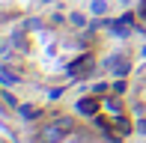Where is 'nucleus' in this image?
Wrapping results in <instances>:
<instances>
[{
	"label": "nucleus",
	"mask_w": 146,
	"mask_h": 143,
	"mask_svg": "<svg viewBox=\"0 0 146 143\" xmlns=\"http://www.w3.org/2000/svg\"><path fill=\"white\" fill-rule=\"evenodd\" d=\"M69 21L75 24V27H87V18H84L81 12H72V15H69Z\"/></svg>",
	"instance_id": "nucleus-12"
},
{
	"label": "nucleus",
	"mask_w": 146,
	"mask_h": 143,
	"mask_svg": "<svg viewBox=\"0 0 146 143\" xmlns=\"http://www.w3.org/2000/svg\"><path fill=\"white\" fill-rule=\"evenodd\" d=\"M72 128H75V122H72L69 116H57L51 125H45V131H42V143H63V140L72 134Z\"/></svg>",
	"instance_id": "nucleus-1"
},
{
	"label": "nucleus",
	"mask_w": 146,
	"mask_h": 143,
	"mask_svg": "<svg viewBox=\"0 0 146 143\" xmlns=\"http://www.w3.org/2000/svg\"><path fill=\"white\" fill-rule=\"evenodd\" d=\"M125 89H128V83H125V77H116V81H110V93H116V95H122Z\"/></svg>",
	"instance_id": "nucleus-10"
},
{
	"label": "nucleus",
	"mask_w": 146,
	"mask_h": 143,
	"mask_svg": "<svg viewBox=\"0 0 146 143\" xmlns=\"http://www.w3.org/2000/svg\"><path fill=\"white\" fill-rule=\"evenodd\" d=\"M108 9H110L108 0H90V12H92L96 18H104V15H108Z\"/></svg>",
	"instance_id": "nucleus-8"
},
{
	"label": "nucleus",
	"mask_w": 146,
	"mask_h": 143,
	"mask_svg": "<svg viewBox=\"0 0 146 143\" xmlns=\"http://www.w3.org/2000/svg\"><path fill=\"white\" fill-rule=\"evenodd\" d=\"M104 66L113 72L116 77H125V75H128V69H131V63L125 60V57H108V60H104Z\"/></svg>",
	"instance_id": "nucleus-5"
},
{
	"label": "nucleus",
	"mask_w": 146,
	"mask_h": 143,
	"mask_svg": "<svg viewBox=\"0 0 146 143\" xmlns=\"http://www.w3.org/2000/svg\"><path fill=\"white\" fill-rule=\"evenodd\" d=\"M0 95H3V101H6L9 107H15V110H18V99H15L12 93H0Z\"/></svg>",
	"instance_id": "nucleus-13"
},
{
	"label": "nucleus",
	"mask_w": 146,
	"mask_h": 143,
	"mask_svg": "<svg viewBox=\"0 0 146 143\" xmlns=\"http://www.w3.org/2000/svg\"><path fill=\"white\" fill-rule=\"evenodd\" d=\"M39 27H42V21H39V18H30V21L24 24V30H39Z\"/></svg>",
	"instance_id": "nucleus-15"
},
{
	"label": "nucleus",
	"mask_w": 146,
	"mask_h": 143,
	"mask_svg": "<svg viewBox=\"0 0 146 143\" xmlns=\"http://www.w3.org/2000/svg\"><path fill=\"white\" fill-rule=\"evenodd\" d=\"M0 83H3V87H15V83H21V77H18V72H15V69L0 66Z\"/></svg>",
	"instance_id": "nucleus-7"
},
{
	"label": "nucleus",
	"mask_w": 146,
	"mask_h": 143,
	"mask_svg": "<svg viewBox=\"0 0 146 143\" xmlns=\"http://www.w3.org/2000/svg\"><path fill=\"white\" fill-rule=\"evenodd\" d=\"M102 107H104V113H108V116H119V113H122V101H119V95L116 93H110V95H104V99H102Z\"/></svg>",
	"instance_id": "nucleus-6"
},
{
	"label": "nucleus",
	"mask_w": 146,
	"mask_h": 143,
	"mask_svg": "<svg viewBox=\"0 0 146 143\" xmlns=\"http://www.w3.org/2000/svg\"><path fill=\"white\" fill-rule=\"evenodd\" d=\"M78 113L81 116H96L98 107H102V99H96V95H84V99H78Z\"/></svg>",
	"instance_id": "nucleus-3"
},
{
	"label": "nucleus",
	"mask_w": 146,
	"mask_h": 143,
	"mask_svg": "<svg viewBox=\"0 0 146 143\" xmlns=\"http://www.w3.org/2000/svg\"><path fill=\"white\" fill-rule=\"evenodd\" d=\"M131 128H134V125H131V119H128L125 113H119V116H108V131L116 134V137H128Z\"/></svg>",
	"instance_id": "nucleus-2"
},
{
	"label": "nucleus",
	"mask_w": 146,
	"mask_h": 143,
	"mask_svg": "<svg viewBox=\"0 0 146 143\" xmlns=\"http://www.w3.org/2000/svg\"><path fill=\"white\" fill-rule=\"evenodd\" d=\"M12 45H15V48H21V51H24V48H27V33H24V27H21V30H18V33H15V36H12Z\"/></svg>",
	"instance_id": "nucleus-11"
},
{
	"label": "nucleus",
	"mask_w": 146,
	"mask_h": 143,
	"mask_svg": "<svg viewBox=\"0 0 146 143\" xmlns=\"http://www.w3.org/2000/svg\"><path fill=\"white\" fill-rule=\"evenodd\" d=\"M119 3H128V0H119Z\"/></svg>",
	"instance_id": "nucleus-17"
},
{
	"label": "nucleus",
	"mask_w": 146,
	"mask_h": 143,
	"mask_svg": "<svg viewBox=\"0 0 146 143\" xmlns=\"http://www.w3.org/2000/svg\"><path fill=\"white\" fill-rule=\"evenodd\" d=\"M18 113H21L24 119H39V116H42V110H39L36 105H18Z\"/></svg>",
	"instance_id": "nucleus-9"
},
{
	"label": "nucleus",
	"mask_w": 146,
	"mask_h": 143,
	"mask_svg": "<svg viewBox=\"0 0 146 143\" xmlns=\"http://www.w3.org/2000/svg\"><path fill=\"white\" fill-rule=\"evenodd\" d=\"M90 66H92V57H90V54L78 57V60L69 66V77H87V75H90Z\"/></svg>",
	"instance_id": "nucleus-4"
},
{
	"label": "nucleus",
	"mask_w": 146,
	"mask_h": 143,
	"mask_svg": "<svg viewBox=\"0 0 146 143\" xmlns=\"http://www.w3.org/2000/svg\"><path fill=\"white\" fill-rule=\"evenodd\" d=\"M137 131H140V134H146V119H140V122H137Z\"/></svg>",
	"instance_id": "nucleus-16"
},
{
	"label": "nucleus",
	"mask_w": 146,
	"mask_h": 143,
	"mask_svg": "<svg viewBox=\"0 0 146 143\" xmlns=\"http://www.w3.org/2000/svg\"><path fill=\"white\" fill-rule=\"evenodd\" d=\"M108 89H110V83H92V93L96 95H104Z\"/></svg>",
	"instance_id": "nucleus-14"
}]
</instances>
